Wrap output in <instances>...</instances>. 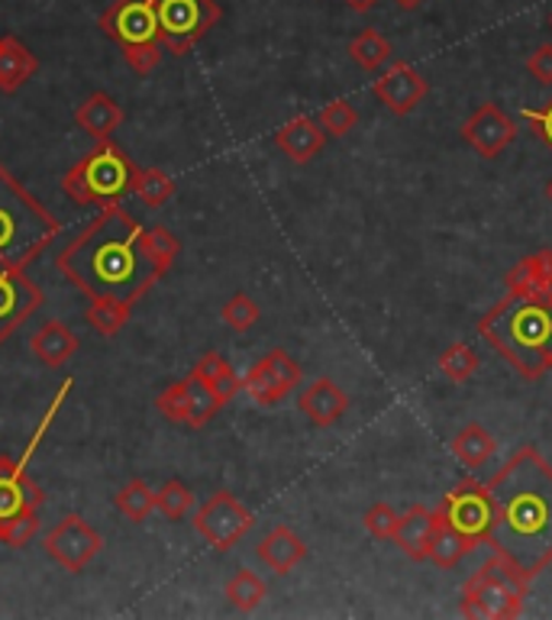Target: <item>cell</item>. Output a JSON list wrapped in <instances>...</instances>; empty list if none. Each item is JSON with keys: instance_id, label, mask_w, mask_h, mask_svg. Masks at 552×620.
<instances>
[{"instance_id": "3", "label": "cell", "mask_w": 552, "mask_h": 620, "mask_svg": "<svg viewBox=\"0 0 552 620\" xmlns=\"http://www.w3.org/2000/svg\"><path fill=\"white\" fill-rule=\"evenodd\" d=\"M479 334L527 382L552 369V301L547 294L504 297L484 314Z\"/></svg>"}, {"instance_id": "32", "label": "cell", "mask_w": 552, "mask_h": 620, "mask_svg": "<svg viewBox=\"0 0 552 620\" xmlns=\"http://www.w3.org/2000/svg\"><path fill=\"white\" fill-rule=\"evenodd\" d=\"M133 195L145 207H152V210L165 207L172 201V195H175V178L168 172H162V168H139L137 191Z\"/></svg>"}, {"instance_id": "36", "label": "cell", "mask_w": 552, "mask_h": 620, "mask_svg": "<svg viewBox=\"0 0 552 620\" xmlns=\"http://www.w3.org/2000/svg\"><path fill=\"white\" fill-rule=\"evenodd\" d=\"M36 534H39V507H30L0 527V543L7 550H26L36 540Z\"/></svg>"}, {"instance_id": "35", "label": "cell", "mask_w": 552, "mask_h": 620, "mask_svg": "<svg viewBox=\"0 0 552 620\" xmlns=\"http://www.w3.org/2000/svg\"><path fill=\"white\" fill-rule=\"evenodd\" d=\"M439 372H443L449 382H456V385L469 382V378L479 372V355H475V349L469 343H453L439 355Z\"/></svg>"}, {"instance_id": "17", "label": "cell", "mask_w": 552, "mask_h": 620, "mask_svg": "<svg viewBox=\"0 0 552 620\" xmlns=\"http://www.w3.org/2000/svg\"><path fill=\"white\" fill-rule=\"evenodd\" d=\"M297 408L314 426H333L349 411V398L333 378H317L301 391Z\"/></svg>"}, {"instance_id": "37", "label": "cell", "mask_w": 552, "mask_h": 620, "mask_svg": "<svg viewBox=\"0 0 552 620\" xmlns=\"http://www.w3.org/2000/svg\"><path fill=\"white\" fill-rule=\"evenodd\" d=\"M220 317H223V324H226L230 330L246 334V330H252V327L259 324L262 311H259V304H256L249 294H243V291H239V294H233V297L223 304Z\"/></svg>"}, {"instance_id": "23", "label": "cell", "mask_w": 552, "mask_h": 620, "mask_svg": "<svg viewBox=\"0 0 552 620\" xmlns=\"http://www.w3.org/2000/svg\"><path fill=\"white\" fill-rule=\"evenodd\" d=\"M36 71H39V59L30 52V46H23L16 36L0 39V91L3 94L20 91Z\"/></svg>"}, {"instance_id": "46", "label": "cell", "mask_w": 552, "mask_h": 620, "mask_svg": "<svg viewBox=\"0 0 552 620\" xmlns=\"http://www.w3.org/2000/svg\"><path fill=\"white\" fill-rule=\"evenodd\" d=\"M10 463H13V459H10V456H0V469H7V466H10Z\"/></svg>"}, {"instance_id": "27", "label": "cell", "mask_w": 552, "mask_h": 620, "mask_svg": "<svg viewBox=\"0 0 552 620\" xmlns=\"http://www.w3.org/2000/svg\"><path fill=\"white\" fill-rule=\"evenodd\" d=\"M191 375H198L201 382H208L210 388L220 395L223 405H230L239 391H243V378L233 372V365L220 355V352H204L198 359V365L191 369Z\"/></svg>"}, {"instance_id": "8", "label": "cell", "mask_w": 552, "mask_h": 620, "mask_svg": "<svg viewBox=\"0 0 552 620\" xmlns=\"http://www.w3.org/2000/svg\"><path fill=\"white\" fill-rule=\"evenodd\" d=\"M220 16L223 10L216 0H155L158 39L168 56H188L220 23Z\"/></svg>"}, {"instance_id": "25", "label": "cell", "mask_w": 552, "mask_h": 620, "mask_svg": "<svg viewBox=\"0 0 552 620\" xmlns=\"http://www.w3.org/2000/svg\"><path fill=\"white\" fill-rule=\"evenodd\" d=\"M475 550V543L469 537H462L443 514V507H436V530H433V543H430V562L439 569H456L469 552Z\"/></svg>"}, {"instance_id": "10", "label": "cell", "mask_w": 552, "mask_h": 620, "mask_svg": "<svg viewBox=\"0 0 552 620\" xmlns=\"http://www.w3.org/2000/svg\"><path fill=\"white\" fill-rule=\"evenodd\" d=\"M155 408L172 423L201 430V426H208L216 413L223 411V401H220V395L210 388L208 382H201L198 375H188V378L175 382L172 388H165L155 398Z\"/></svg>"}, {"instance_id": "20", "label": "cell", "mask_w": 552, "mask_h": 620, "mask_svg": "<svg viewBox=\"0 0 552 620\" xmlns=\"http://www.w3.org/2000/svg\"><path fill=\"white\" fill-rule=\"evenodd\" d=\"M275 145L291 159V162H310L314 155L324 152L327 145V130L320 124H314L310 117H297L291 124H284L275 133Z\"/></svg>"}, {"instance_id": "26", "label": "cell", "mask_w": 552, "mask_h": 620, "mask_svg": "<svg viewBox=\"0 0 552 620\" xmlns=\"http://www.w3.org/2000/svg\"><path fill=\"white\" fill-rule=\"evenodd\" d=\"M497 443L494 436L484 430L482 423H466L456 436H453V456L466 466V469H482L484 463L494 456Z\"/></svg>"}, {"instance_id": "22", "label": "cell", "mask_w": 552, "mask_h": 620, "mask_svg": "<svg viewBox=\"0 0 552 620\" xmlns=\"http://www.w3.org/2000/svg\"><path fill=\"white\" fill-rule=\"evenodd\" d=\"M259 559L275 572V575H287L294 565H301L304 559H307V543L291 530V527H284V524H278L272 527L266 537H262V543H259Z\"/></svg>"}, {"instance_id": "21", "label": "cell", "mask_w": 552, "mask_h": 620, "mask_svg": "<svg viewBox=\"0 0 552 620\" xmlns=\"http://www.w3.org/2000/svg\"><path fill=\"white\" fill-rule=\"evenodd\" d=\"M433 530H436V511L414 504L408 514H401L398 530H395V543L404 555H411L416 562L430 559V543H433Z\"/></svg>"}, {"instance_id": "44", "label": "cell", "mask_w": 552, "mask_h": 620, "mask_svg": "<svg viewBox=\"0 0 552 620\" xmlns=\"http://www.w3.org/2000/svg\"><path fill=\"white\" fill-rule=\"evenodd\" d=\"M345 3H349L352 10H372V7H375L378 0H345Z\"/></svg>"}, {"instance_id": "11", "label": "cell", "mask_w": 552, "mask_h": 620, "mask_svg": "<svg viewBox=\"0 0 552 620\" xmlns=\"http://www.w3.org/2000/svg\"><path fill=\"white\" fill-rule=\"evenodd\" d=\"M443 514L446 520L462 534L469 537L475 547L488 543V534H491V520H494V501H491V491L488 482H475V479H466L459 482L446 498H443Z\"/></svg>"}, {"instance_id": "24", "label": "cell", "mask_w": 552, "mask_h": 620, "mask_svg": "<svg viewBox=\"0 0 552 620\" xmlns=\"http://www.w3.org/2000/svg\"><path fill=\"white\" fill-rule=\"evenodd\" d=\"M30 349H33V355H36L43 365L56 369V365H66L71 355L78 352V337L71 334L62 320H46V324L30 337Z\"/></svg>"}, {"instance_id": "38", "label": "cell", "mask_w": 552, "mask_h": 620, "mask_svg": "<svg viewBox=\"0 0 552 620\" xmlns=\"http://www.w3.org/2000/svg\"><path fill=\"white\" fill-rule=\"evenodd\" d=\"M355 124H359V110H355V104L345 101V97L327 104V107L320 110V127H324L330 137H345V133H352Z\"/></svg>"}, {"instance_id": "42", "label": "cell", "mask_w": 552, "mask_h": 620, "mask_svg": "<svg viewBox=\"0 0 552 620\" xmlns=\"http://www.w3.org/2000/svg\"><path fill=\"white\" fill-rule=\"evenodd\" d=\"M527 71H530L540 84H552V43L537 46V52L527 59Z\"/></svg>"}, {"instance_id": "5", "label": "cell", "mask_w": 552, "mask_h": 620, "mask_svg": "<svg viewBox=\"0 0 552 620\" xmlns=\"http://www.w3.org/2000/svg\"><path fill=\"white\" fill-rule=\"evenodd\" d=\"M139 165L114 142H97L84 159H78L66 172L62 188L74 204L81 207H114L127 195L137 191Z\"/></svg>"}, {"instance_id": "2", "label": "cell", "mask_w": 552, "mask_h": 620, "mask_svg": "<svg viewBox=\"0 0 552 620\" xmlns=\"http://www.w3.org/2000/svg\"><path fill=\"white\" fill-rule=\"evenodd\" d=\"M142 233L145 226L130 210L104 207L56 256V269L91 301L117 297L137 304L162 278L145 253Z\"/></svg>"}, {"instance_id": "13", "label": "cell", "mask_w": 552, "mask_h": 620, "mask_svg": "<svg viewBox=\"0 0 552 620\" xmlns=\"http://www.w3.org/2000/svg\"><path fill=\"white\" fill-rule=\"evenodd\" d=\"M297 385H301V365H297L284 349H272L266 359H259V362L243 375V391H246L259 408H275Z\"/></svg>"}, {"instance_id": "43", "label": "cell", "mask_w": 552, "mask_h": 620, "mask_svg": "<svg viewBox=\"0 0 552 620\" xmlns=\"http://www.w3.org/2000/svg\"><path fill=\"white\" fill-rule=\"evenodd\" d=\"M533 272H537V294H552V249H543L533 256Z\"/></svg>"}, {"instance_id": "18", "label": "cell", "mask_w": 552, "mask_h": 620, "mask_svg": "<svg viewBox=\"0 0 552 620\" xmlns=\"http://www.w3.org/2000/svg\"><path fill=\"white\" fill-rule=\"evenodd\" d=\"M43 488L26 476V469L16 466V459L7 469H0V527L30 507H43Z\"/></svg>"}, {"instance_id": "33", "label": "cell", "mask_w": 552, "mask_h": 620, "mask_svg": "<svg viewBox=\"0 0 552 620\" xmlns=\"http://www.w3.org/2000/svg\"><path fill=\"white\" fill-rule=\"evenodd\" d=\"M155 511H162L168 520H185L195 511V491L178 479H168L155 491Z\"/></svg>"}, {"instance_id": "28", "label": "cell", "mask_w": 552, "mask_h": 620, "mask_svg": "<svg viewBox=\"0 0 552 620\" xmlns=\"http://www.w3.org/2000/svg\"><path fill=\"white\" fill-rule=\"evenodd\" d=\"M130 301H117V297H97L91 301V307L84 311V320L94 334L101 337H117L127 324H130Z\"/></svg>"}, {"instance_id": "9", "label": "cell", "mask_w": 552, "mask_h": 620, "mask_svg": "<svg viewBox=\"0 0 552 620\" xmlns=\"http://www.w3.org/2000/svg\"><path fill=\"white\" fill-rule=\"evenodd\" d=\"M256 517L252 511L230 491H216L195 511V530L204 537V543L216 552L233 550L249 530Z\"/></svg>"}, {"instance_id": "7", "label": "cell", "mask_w": 552, "mask_h": 620, "mask_svg": "<svg viewBox=\"0 0 552 620\" xmlns=\"http://www.w3.org/2000/svg\"><path fill=\"white\" fill-rule=\"evenodd\" d=\"M97 26L120 46L127 66L137 74H149L162 66L165 46L158 39L155 0H114L101 13Z\"/></svg>"}, {"instance_id": "15", "label": "cell", "mask_w": 552, "mask_h": 620, "mask_svg": "<svg viewBox=\"0 0 552 620\" xmlns=\"http://www.w3.org/2000/svg\"><path fill=\"white\" fill-rule=\"evenodd\" d=\"M372 91H375V97H378L391 114L408 117L416 104L426 97L430 84H426V78H423L414 66H408V62H388V69L372 81Z\"/></svg>"}, {"instance_id": "31", "label": "cell", "mask_w": 552, "mask_h": 620, "mask_svg": "<svg viewBox=\"0 0 552 620\" xmlns=\"http://www.w3.org/2000/svg\"><path fill=\"white\" fill-rule=\"evenodd\" d=\"M114 504H117V511H120L127 520L142 524V520L155 511V491L142 482V479H133V482H127L114 494Z\"/></svg>"}, {"instance_id": "40", "label": "cell", "mask_w": 552, "mask_h": 620, "mask_svg": "<svg viewBox=\"0 0 552 620\" xmlns=\"http://www.w3.org/2000/svg\"><path fill=\"white\" fill-rule=\"evenodd\" d=\"M530 294H537V272H533V256H524L507 272V297H530Z\"/></svg>"}, {"instance_id": "14", "label": "cell", "mask_w": 552, "mask_h": 620, "mask_svg": "<svg viewBox=\"0 0 552 620\" xmlns=\"http://www.w3.org/2000/svg\"><path fill=\"white\" fill-rule=\"evenodd\" d=\"M43 307V288L23 269H0V346Z\"/></svg>"}, {"instance_id": "1", "label": "cell", "mask_w": 552, "mask_h": 620, "mask_svg": "<svg viewBox=\"0 0 552 620\" xmlns=\"http://www.w3.org/2000/svg\"><path fill=\"white\" fill-rule=\"evenodd\" d=\"M494 520L488 543L530 578L552 565V466L537 446H520L488 479Z\"/></svg>"}, {"instance_id": "49", "label": "cell", "mask_w": 552, "mask_h": 620, "mask_svg": "<svg viewBox=\"0 0 552 620\" xmlns=\"http://www.w3.org/2000/svg\"><path fill=\"white\" fill-rule=\"evenodd\" d=\"M550 301H552V294H550Z\"/></svg>"}, {"instance_id": "45", "label": "cell", "mask_w": 552, "mask_h": 620, "mask_svg": "<svg viewBox=\"0 0 552 620\" xmlns=\"http://www.w3.org/2000/svg\"><path fill=\"white\" fill-rule=\"evenodd\" d=\"M398 3H401L404 10H414L416 3H423V0H398Z\"/></svg>"}, {"instance_id": "47", "label": "cell", "mask_w": 552, "mask_h": 620, "mask_svg": "<svg viewBox=\"0 0 552 620\" xmlns=\"http://www.w3.org/2000/svg\"><path fill=\"white\" fill-rule=\"evenodd\" d=\"M547 198H550V204H552V178H550V185H547Z\"/></svg>"}, {"instance_id": "4", "label": "cell", "mask_w": 552, "mask_h": 620, "mask_svg": "<svg viewBox=\"0 0 552 620\" xmlns=\"http://www.w3.org/2000/svg\"><path fill=\"white\" fill-rule=\"evenodd\" d=\"M56 236H62V220L0 165V269L26 272Z\"/></svg>"}, {"instance_id": "29", "label": "cell", "mask_w": 552, "mask_h": 620, "mask_svg": "<svg viewBox=\"0 0 552 620\" xmlns=\"http://www.w3.org/2000/svg\"><path fill=\"white\" fill-rule=\"evenodd\" d=\"M349 56L355 59V66L365 71L385 69L395 56L391 43L378 33V30H362L352 43H349Z\"/></svg>"}, {"instance_id": "41", "label": "cell", "mask_w": 552, "mask_h": 620, "mask_svg": "<svg viewBox=\"0 0 552 620\" xmlns=\"http://www.w3.org/2000/svg\"><path fill=\"white\" fill-rule=\"evenodd\" d=\"M520 120L524 124H530L533 130H537V137L543 139L547 145L552 149V101L547 107H540V110H533V107H524L520 110Z\"/></svg>"}, {"instance_id": "30", "label": "cell", "mask_w": 552, "mask_h": 620, "mask_svg": "<svg viewBox=\"0 0 552 620\" xmlns=\"http://www.w3.org/2000/svg\"><path fill=\"white\" fill-rule=\"evenodd\" d=\"M223 592H226V601H230L236 611H243V615L256 611V608L266 601V595H269L266 582H262L256 572H249V569H239V572L226 582Z\"/></svg>"}, {"instance_id": "6", "label": "cell", "mask_w": 552, "mask_h": 620, "mask_svg": "<svg viewBox=\"0 0 552 620\" xmlns=\"http://www.w3.org/2000/svg\"><path fill=\"white\" fill-rule=\"evenodd\" d=\"M533 578L517 569L507 555L494 552L482 569L462 588V615L466 618L507 620L517 618L524 598L530 595Z\"/></svg>"}, {"instance_id": "19", "label": "cell", "mask_w": 552, "mask_h": 620, "mask_svg": "<svg viewBox=\"0 0 552 620\" xmlns=\"http://www.w3.org/2000/svg\"><path fill=\"white\" fill-rule=\"evenodd\" d=\"M74 124L94 139V142H104V139L114 137V130L124 124V107L104 94V91H94L78 110H74Z\"/></svg>"}, {"instance_id": "16", "label": "cell", "mask_w": 552, "mask_h": 620, "mask_svg": "<svg viewBox=\"0 0 552 620\" xmlns=\"http://www.w3.org/2000/svg\"><path fill=\"white\" fill-rule=\"evenodd\" d=\"M462 139L482 155V159H497L514 139H517V124L497 107V104H482L466 124H462Z\"/></svg>"}, {"instance_id": "12", "label": "cell", "mask_w": 552, "mask_h": 620, "mask_svg": "<svg viewBox=\"0 0 552 620\" xmlns=\"http://www.w3.org/2000/svg\"><path fill=\"white\" fill-rule=\"evenodd\" d=\"M43 550L56 565L78 575L94 562L97 552L104 550V537L81 514H69L66 520H59L49 530V537L43 540Z\"/></svg>"}, {"instance_id": "48", "label": "cell", "mask_w": 552, "mask_h": 620, "mask_svg": "<svg viewBox=\"0 0 552 620\" xmlns=\"http://www.w3.org/2000/svg\"><path fill=\"white\" fill-rule=\"evenodd\" d=\"M550 26H552V16H550Z\"/></svg>"}, {"instance_id": "34", "label": "cell", "mask_w": 552, "mask_h": 620, "mask_svg": "<svg viewBox=\"0 0 552 620\" xmlns=\"http://www.w3.org/2000/svg\"><path fill=\"white\" fill-rule=\"evenodd\" d=\"M142 243H145V253H149V259L155 262V269H158L162 276L172 269V262H175L178 253H181V243H178V236H175L168 226H152V230H145V233H142Z\"/></svg>"}, {"instance_id": "39", "label": "cell", "mask_w": 552, "mask_h": 620, "mask_svg": "<svg viewBox=\"0 0 552 620\" xmlns=\"http://www.w3.org/2000/svg\"><path fill=\"white\" fill-rule=\"evenodd\" d=\"M398 520H401V517H398V514H395V507H391V504H385V501L372 504V507L365 511V517H362L365 530H368L372 537H378V540H395Z\"/></svg>"}]
</instances>
